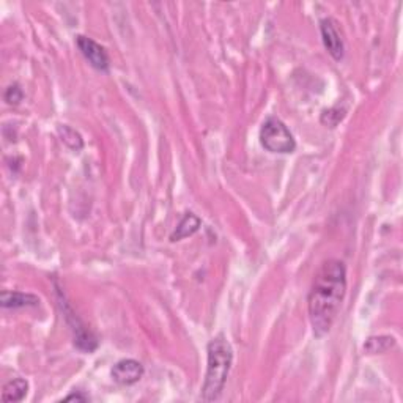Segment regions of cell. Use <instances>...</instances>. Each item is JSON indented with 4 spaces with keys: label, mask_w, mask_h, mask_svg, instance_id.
Masks as SVG:
<instances>
[{
    "label": "cell",
    "mask_w": 403,
    "mask_h": 403,
    "mask_svg": "<svg viewBox=\"0 0 403 403\" xmlns=\"http://www.w3.org/2000/svg\"><path fill=\"white\" fill-rule=\"evenodd\" d=\"M346 293V268L344 262L330 258L313 276L307 296V311L315 337H325L339 317Z\"/></svg>",
    "instance_id": "1"
},
{
    "label": "cell",
    "mask_w": 403,
    "mask_h": 403,
    "mask_svg": "<svg viewBox=\"0 0 403 403\" xmlns=\"http://www.w3.org/2000/svg\"><path fill=\"white\" fill-rule=\"evenodd\" d=\"M233 362V348L224 334H219L210 340L206 346V374L202 386V400H218L225 388L227 376L230 374Z\"/></svg>",
    "instance_id": "2"
},
{
    "label": "cell",
    "mask_w": 403,
    "mask_h": 403,
    "mask_svg": "<svg viewBox=\"0 0 403 403\" xmlns=\"http://www.w3.org/2000/svg\"><path fill=\"white\" fill-rule=\"evenodd\" d=\"M262 147L276 155H288L296 150V141L287 125L277 117H269L260 128Z\"/></svg>",
    "instance_id": "3"
},
{
    "label": "cell",
    "mask_w": 403,
    "mask_h": 403,
    "mask_svg": "<svg viewBox=\"0 0 403 403\" xmlns=\"http://www.w3.org/2000/svg\"><path fill=\"white\" fill-rule=\"evenodd\" d=\"M76 44H78V48L80 50V54L84 55V59L90 63L94 69H98L101 73L109 71L111 66L109 54H107V50L101 46L99 43L85 35H78L76 36Z\"/></svg>",
    "instance_id": "4"
},
{
    "label": "cell",
    "mask_w": 403,
    "mask_h": 403,
    "mask_svg": "<svg viewBox=\"0 0 403 403\" xmlns=\"http://www.w3.org/2000/svg\"><path fill=\"white\" fill-rule=\"evenodd\" d=\"M320 31H321V40L327 52L332 57L334 60L340 62L345 55V43L344 38L340 35L337 22L332 17H325L320 21Z\"/></svg>",
    "instance_id": "5"
},
{
    "label": "cell",
    "mask_w": 403,
    "mask_h": 403,
    "mask_svg": "<svg viewBox=\"0 0 403 403\" xmlns=\"http://www.w3.org/2000/svg\"><path fill=\"white\" fill-rule=\"evenodd\" d=\"M143 365L136 359H122L111 370L113 381L122 384V386H131L142 380Z\"/></svg>",
    "instance_id": "6"
},
{
    "label": "cell",
    "mask_w": 403,
    "mask_h": 403,
    "mask_svg": "<svg viewBox=\"0 0 403 403\" xmlns=\"http://www.w3.org/2000/svg\"><path fill=\"white\" fill-rule=\"evenodd\" d=\"M66 318L69 321V326H71V331L74 334V345L78 346L79 350L92 353L93 350H97L98 346V340L93 336L92 331H88L87 327L80 323V320L76 317V315L69 311L66 307Z\"/></svg>",
    "instance_id": "7"
},
{
    "label": "cell",
    "mask_w": 403,
    "mask_h": 403,
    "mask_svg": "<svg viewBox=\"0 0 403 403\" xmlns=\"http://www.w3.org/2000/svg\"><path fill=\"white\" fill-rule=\"evenodd\" d=\"M2 307L3 309H21V307H34L40 304V298L30 293L22 292H8L3 290L2 292Z\"/></svg>",
    "instance_id": "8"
},
{
    "label": "cell",
    "mask_w": 403,
    "mask_h": 403,
    "mask_svg": "<svg viewBox=\"0 0 403 403\" xmlns=\"http://www.w3.org/2000/svg\"><path fill=\"white\" fill-rule=\"evenodd\" d=\"M200 225L202 220L194 213H186L185 218L180 220V224L176 225L175 232L170 235V241H180V239L194 235L200 229Z\"/></svg>",
    "instance_id": "9"
},
{
    "label": "cell",
    "mask_w": 403,
    "mask_h": 403,
    "mask_svg": "<svg viewBox=\"0 0 403 403\" xmlns=\"http://www.w3.org/2000/svg\"><path fill=\"white\" fill-rule=\"evenodd\" d=\"M29 393V383L24 378H15L8 381L2 389L3 402H21Z\"/></svg>",
    "instance_id": "10"
},
{
    "label": "cell",
    "mask_w": 403,
    "mask_h": 403,
    "mask_svg": "<svg viewBox=\"0 0 403 403\" xmlns=\"http://www.w3.org/2000/svg\"><path fill=\"white\" fill-rule=\"evenodd\" d=\"M395 345V339L390 336H378V337H370L364 345V350L369 353V355H380V353H386L388 350L393 348Z\"/></svg>",
    "instance_id": "11"
},
{
    "label": "cell",
    "mask_w": 403,
    "mask_h": 403,
    "mask_svg": "<svg viewBox=\"0 0 403 403\" xmlns=\"http://www.w3.org/2000/svg\"><path fill=\"white\" fill-rule=\"evenodd\" d=\"M59 132H60L62 141L65 142L71 150L79 151L82 150V147H84V141H82L80 134L76 129H73L71 126L59 125Z\"/></svg>",
    "instance_id": "12"
},
{
    "label": "cell",
    "mask_w": 403,
    "mask_h": 403,
    "mask_svg": "<svg viewBox=\"0 0 403 403\" xmlns=\"http://www.w3.org/2000/svg\"><path fill=\"white\" fill-rule=\"evenodd\" d=\"M3 99L10 106H17L24 99V92L19 84H11L3 93Z\"/></svg>",
    "instance_id": "13"
},
{
    "label": "cell",
    "mask_w": 403,
    "mask_h": 403,
    "mask_svg": "<svg viewBox=\"0 0 403 403\" xmlns=\"http://www.w3.org/2000/svg\"><path fill=\"white\" fill-rule=\"evenodd\" d=\"M65 400H79V402H85L88 400L87 395H82V394H69L65 397Z\"/></svg>",
    "instance_id": "14"
}]
</instances>
